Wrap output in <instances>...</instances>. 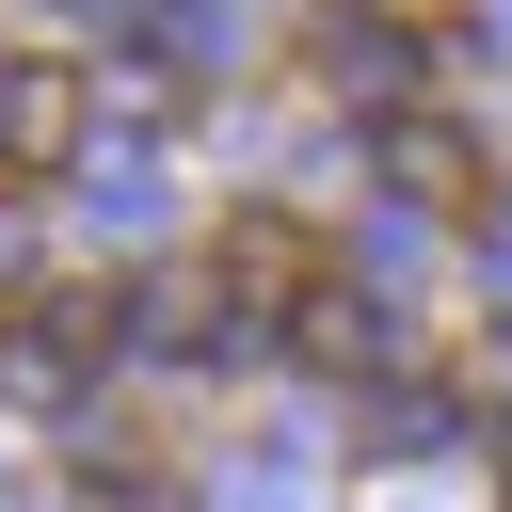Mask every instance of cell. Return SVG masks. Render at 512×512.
Instances as JSON below:
<instances>
[{
	"instance_id": "obj_2",
	"label": "cell",
	"mask_w": 512,
	"mask_h": 512,
	"mask_svg": "<svg viewBox=\"0 0 512 512\" xmlns=\"http://www.w3.org/2000/svg\"><path fill=\"white\" fill-rule=\"evenodd\" d=\"M96 336H112V304H0V400L16 416H64L80 384H96Z\"/></svg>"
},
{
	"instance_id": "obj_3",
	"label": "cell",
	"mask_w": 512,
	"mask_h": 512,
	"mask_svg": "<svg viewBox=\"0 0 512 512\" xmlns=\"http://www.w3.org/2000/svg\"><path fill=\"white\" fill-rule=\"evenodd\" d=\"M80 112H96V96H80L64 64H0V160H16V176L80 160Z\"/></svg>"
},
{
	"instance_id": "obj_4",
	"label": "cell",
	"mask_w": 512,
	"mask_h": 512,
	"mask_svg": "<svg viewBox=\"0 0 512 512\" xmlns=\"http://www.w3.org/2000/svg\"><path fill=\"white\" fill-rule=\"evenodd\" d=\"M64 16H80V32H144L160 0H64Z\"/></svg>"
},
{
	"instance_id": "obj_1",
	"label": "cell",
	"mask_w": 512,
	"mask_h": 512,
	"mask_svg": "<svg viewBox=\"0 0 512 512\" xmlns=\"http://www.w3.org/2000/svg\"><path fill=\"white\" fill-rule=\"evenodd\" d=\"M208 304H224L240 336H256V320H304V304H320V240H304L288 208H240V224L208 240Z\"/></svg>"
}]
</instances>
